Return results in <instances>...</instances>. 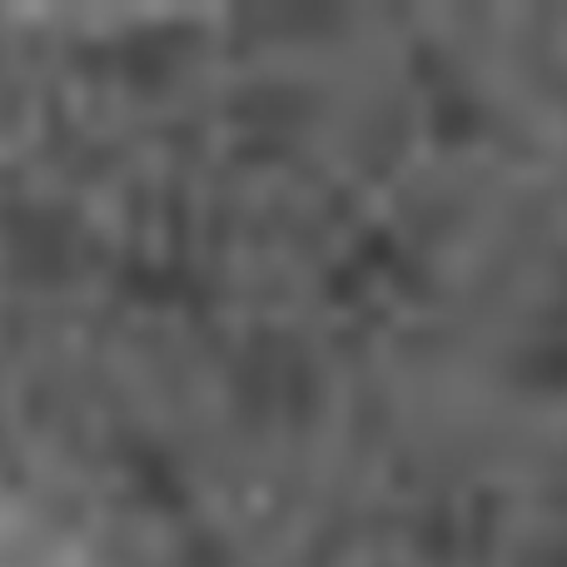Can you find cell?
Returning a JSON list of instances; mask_svg holds the SVG:
<instances>
[{"label": "cell", "mask_w": 567, "mask_h": 567, "mask_svg": "<svg viewBox=\"0 0 567 567\" xmlns=\"http://www.w3.org/2000/svg\"><path fill=\"white\" fill-rule=\"evenodd\" d=\"M0 567H110V558L50 503L16 478H0Z\"/></svg>", "instance_id": "6da1fadb"}]
</instances>
